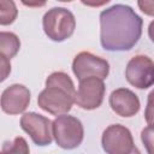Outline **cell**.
Segmentation results:
<instances>
[{
    "label": "cell",
    "mask_w": 154,
    "mask_h": 154,
    "mask_svg": "<svg viewBox=\"0 0 154 154\" xmlns=\"http://www.w3.org/2000/svg\"><path fill=\"white\" fill-rule=\"evenodd\" d=\"M72 72L78 81L89 77L105 79L109 73V64L106 59L94 55L90 52H81L73 58Z\"/></svg>",
    "instance_id": "6"
},
{
    "label": "cell",
    "mask_w": 154,
    "mask_h": 154,
    "mask_svg": "<svg viewBox=\"0 0 154 154\" xmlns=\"http://www.w3.org/2000/svg\"><path fill=\"white\" fill-rule=\"evenodd\" d=\"M53 137L60 148L75 149L84 138V129L78 118L69 114L58 116L53 120Z\"/></svg>",
    "instance_id": "4"
},
{
    "label": "cell",
    "mask_w": 154,
    "mask_h": 154,
    "mask_svg": "<svg viewBox=\"0 0 154 154\" xmlns=\"http://www.w3.org/2000/svg\"><path fill=\"white\" fill-rule=\"evenodd\" d=\"M18 10L16 4L11 0H1L0 1V24L8 25L14 22L17 18Z\"/></svg>",
    "instance_id": "13"
},
{
    "label": "cell",
    "mask_w": 154,
    "mask_h": 154,
    "mask_svg": "<svg viewBox=\"0 0 154 154\" xmlns=\"http://www.w3.org/2000/svg\"><path fill=\"white\" fill-rule=\"evenodd\" d=\"M112 111L124 118L134 117L141 108L138 96L128 88H118L113 90L108 99Z\"/></svg>",
    "instance_id": "11"
},
{
    "label": "cell",
    "mask_w": 154,
    "mask_h": 154,
    "mask_svg": "<svg viewBox=\"0 0 154 154\" xmlns=\"http://www.w3.org/2000/svg\"><path fill=\"white\" fill-rule=\"evenodd\" d=\"M101 144L106 154H130L135 148L130 130L122 124H112L105 129Z\"/></svg>",
    "instance_id": "7"
},
{
    "label": "cell",
    "mask_w": 154,
    "mask_h": 154,
    "mask_svg": "<svg viewBox=\"0 0 154 154\" xmlns=\"http://www.w3.org/2000/svg\"><path fill=\"white\" fill-rule=\"evenodd\" d=\"M42 26L48 38L61 42L72 36L76 28V19L70 10L65 7H52L45 13Z\"/></svg>",
    "instance_id": "3"
},
{
    "label": "cell",
    "mask_w": 154,
    "mask_h": 154,
    "mask_svg": "<svg viewBox=\"0 0 154 154\" xmlns=\"http://www.w3.org/2000/svg\"><path fill=\"white\" fill-rule=\"evenodd\" d=\"M130 154H141V152L138 150V148H137V147H135V148L132 149V152H131Z\"/></svg>",
    "instance_id": "20"
},
{
    "label": "cell",
    "mask_w": 154,
    "mask_h": 154,
    "mask_svg": "<svg viewBox=\"0 0 154 154\" xmlns=\"http://www.w3.org/2000/svg\"><path fill=\"white\" fill-rule=\"evenodd\" d=\"M143 19L132 7L116 4L100 13V42L108 52L130 51L142 35Z\"/></svg>",
    "instance_id": "1"
},
{
    "label": "cell",
    "mask_w": 154,
    "mask_h": 154,
    "mask_svg": "<svg viewBox=\"0 0 154 154\" xmlns=\"http://www.w3.org/2000/svg\"><path fill=\"white\" fill-rule=\"evenodd\" d=\"M0 154H30V149L25 138L18 136L12 142H5Z\"/></svg>",
    "instance_id": "14"
},
{
    "label": "cell",
    "mask_w": 154,
    "mask_h": 154,
    "mask_svg": "<svg viewBox=\"0 0 154 154\" xmlns=\"http://www.w3.org/2000/svg\"><path fill=\"white\" fill-rule=\"evenodd\" d=\"M137 5H138L140 10L144 14L150 16V17H154V1H150V0H140V1H137Z\"/></svg>",
    "instance_id": "17"
},
{
    "label": "cell",
    "mask_w": 154,
    "mask_h": 154,
    "mask_svg": "<svg viewBox=\"0 0 154 154\" xmlns=\"http://www.w3.org/2000/svg\"><path fill=\"white\" fill-rule=\"evenodd\" d=\"M30 103V90L23 84H11L1 94V109L11 116L23 113Z\"/></svg>",
    "instance_id": "10"
},
{
    "label": "cell",
    "mask_w": 154,
    "mask_h": 154,
    "mask_svg": "<svg viewBox=\"0 0 154 154\" xmlns=\"http://www.w3.org/2000/svg\"><path fill=\"white\" fill-rule=\"evenodd\" d=\"M1 58V81H5L7 78V75L11 72V64H10V59H7L4 55H0Z\"/></svg>",
    "instance_id": "18"
},
{
    "label": "cell",
    "mask_w": 154,
    "mask_h": 154,
    "mask_svg": "<svg viewBox=\"0 0 154 154\" xmlns=\"http://www.w3.org/2000/svg\"><path fill=\"white\" fill-rule=\"evenodd\" d=\"M141 141L147 154H154V125H148L141 131Z\"/></svg>",
    "instance_id": "15"
},
{
    "label": "cell",
    "mask_w": 154,
    "mask_h": 154,
    "mask_svg": "<svg viewBox=\"0 0 154 154\" xmlns=\"http://www.w3.org/2000/svg\"><path fill=\"white\" fill-rule=\"evenodd\" d=\"M20 128L36 146H49L53 141V122L35 112L24 113L20 118Z\"/></svg>",
    "instance_id": "5"
},
{
    "label": "cell",
    "mask_w": 154,
    "mask_h": 154,
    "mask_svg": "<svg viewBox=\"0 0 154 154\" xmlns=\"http://www.w3.org/2000/svg\"><path fill=\"white\" fill-rule=\"evenodd\" d=\"M148 36L152 40V42H154V20H152L148 25Z\"/></svg>",
    "instance_id": "19"
},
{
    "label": "cell",
    "mask_w": 154,
    "mask_h": 154,
    "mask_svg": "<svg viewBox=\"0 0 154 154\" xmlns=\"http://www.w3.org/2000/svg\"><path fill=\"white\" fill-rule=\"evenodd\" d=\"M125 78L137 89L154 85V61L147 55H135L126 65Z\"/></svg>",
    "instance_id": "8"
},
{
    "label": "cell",
    "mask_w": 154,
    "mask_h": 154,
    "mask_svg": "<svg viewBox=\"0 0 154 154\" xmlns=\"http://www.w3.org/2000/svg\"><path fill=\"white\" fill-rule=\"evenodd\" d=\"M75 96L76 89L71 77L63 71H55L47 77L46 88L37 96V105L58 117L67 114L75 103Z\"/></svg>",
    "instance_id": "2"
},
{
    "label": "cell",
    "mask_w": 154,
    "mask_h": 154,
    "mask_svg": "<svg viewBox=\"0 0 154 154\" xmlns=\"http://www.w3.org/2000/svg\"><path fill=\"white\" fill-rule=\"evenodd\" d=\"M19 48H20V41L16 34L8 31L0 32V55L11 59L18 53Z\"/></svg>",
    "instance_id": "12"
},
{
    "label": "cell",
    "mask_w": 154,
    "mask_h": 154,
    "mask_svg": "<svg viewBox=\"0 0 154 154\" xmlns=\"http://www.w3.org/2000/svg\"><path fill=\"white\" fill-rule=\"evenodd\" d=\"M106 87L103 79L97 77H89L79 81L78 89L75 96V103L83 109L99 108L103 101Z\"/></svg>",
    "instance_id": "9"
},
{
    "label": "cell",
    "mask_w": 154,
    "mask_h": 154,
    "mask_svg": "<svg viewBox=\"0 0 154 154\" xmlns=\"http://www.w3.org/2000/svg\"><path fill=\"white\" fill-rule=\"evenodd\" d=\"M144 119L148 125H154V89L148 94L147 106L144 109Z\"/></svg>",
    "instance_id": "16"
}]
</instances>
